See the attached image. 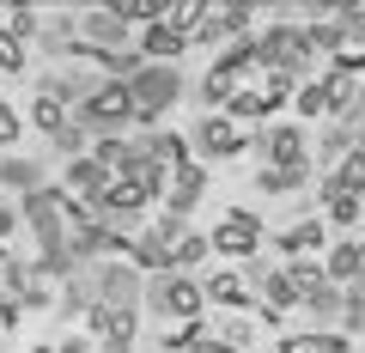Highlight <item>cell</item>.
Here are the masks:
<instances>
[{"instance_id": "obj_1", "label": "cell", "mask_w": 365, "mask_h": 353, "mask_svg": "<svg viewBox=\"0 0 365 353\" xmlns=\"http://www.w3.org/2000/svg\"><path fill=\"white\" fill-rule=\"evenodd\" d=\"M256 55H262V73L311 79V61H317L311 25H274V31H262V37H256Z\"/></svg>"}, {"instance_id": "obj_2", "label": "cell", "mask_w": 365, "mask_h": 353, "mask_svg": "<svg viewBox=\"0 0 365 353\" xmlns=\"http://www.w3.org/2000/svg\"><path fill=\"white\" fill-rule=\"evenodd\" d=\"M73 122H79V128H91V134H104V140H110V134H116L122 122H140V116H134V92L122 86V79H104V86H98V92H91L86 104L73 110Z\"/></svg>"}, {"instance_id": "obj_3", "label": "cell", "mask_w": 365, "mask_h": 353, "mask_svg": "<svg viewBox=\"0 0 365 353\" xmlns=\"http://www.w3.org/2000/svg\"><path fill=\"white\" fill-rule=\"evenodd\" d=\"M128 92H134V116H140V122H158V116L182 98V73H177V67H165V61H146L140 73L128 79Z\"/></svg>"}, {"instance_id": "obj_4", "label": "cell", "mask_w": 365, "mask_h": 353, "mask_svg": "<svg viewBox=\"0 0 365 353\" xmlns=\"http://www.w3.org/2000/svg\"><path fill=\"white\" fill-rule=\"evenodd\" d=\"M146 305H153L158 317H170V323H189V317H201V305H207V287H201L195 275H153Z\"/></svg>"}, {"instance_id": "obj_5", "label": "cell", "mask_w": 365, "mask_h": 353, "mask_svg": "<svg viewBox=\"0 0 365 353\" xmlns=\"http://www.w3.org/2000/svg\"><path fill=\"white\" fill-rule=\"evenodd\" d=\"M244 146H250V128H244V122H232L225 110L195 122V153H201V158H237Z\"/></svg>"}, {"instance_id": "obj_6", "label": "cell", "mask_w": 365, "mask_h": 353, "mask_svg": "<svg viewBox=\"0 0 365 353\" xmlns=\"http://www.w3.org/2000/svg\"><path fill=\"white\" fill-rule=\"evenodd\" d=\"M91 280H98V305L134 311V299H140V268H134V262H98Z\"/></svg>"}, {"instance_id": "obj_7", "label": "cell", "mask_w": 365, "mask_h": 353, "mask_svg": "<svg viewBox=\"0 0 365 353\" xmlns=\"http://www.w3.org/2000/svg\"><path fill=\"white\" fill-rule=\"evenodd\" d=\"M79 37H86V49H91V55H116L122 43L134 37V31H128V19H122L116 6H98V13L79 19Z\"/></svg>"}, {"instance_id": "obj_8", "label": "cell", "mask_w": 365, "mask_h": 353, "mask_svg": "<svg viewBox=\"0 0 365 353\" xmlns=\"http://www.w3.org/2000/svg\"><path fill=\"white\" fill-rule=\"evenodd\" d=\"M256 244H262V225H256V213H244V208H232L213 225V250H220V256H256Z\"/></svg>"}, {"instance_id": "obj_9", "label": "cell", "mask_w": 365, "mask_h": 353, "mask_svg": "<svg viewBox=\"0 0 365 353\" xmlns=\"http://www.w3.org/2000/svg\"><path fill=\"white\" fill-rule=\"evenodd\" d=\"M244 275H250V287H256L262 299H268V317H280V311H292V305H304V292L292 287V275H287V268H262V262H250Z\"/></svg>"}, {"instance_id": "obj_10", "label": "cell", "mask_w": 365, "mask_h": 353, "mask_svg": "<svg viewBox=\"0 0 365 353\" xmlns=\"http://www.w3.org/2000/svg\"><path fill=\"white\" fill-rule=\"evenodd\" d=\"M262 153H268V170H304V165H311L304 128H268V134H262Z\"/></svg>"}, {"instance_id": "obj_11", "label": "cell", "mask_w": 365, "mask_h": 353, "mask_svg": "<svg viewBox=\"0 0 365 353\" xmlns=\"http://www.w3.org/2000/svg\"><path fill=\"white\" fill-rule=\"evenodd\" d=\"M244 92V73H232V67H220L213 61L207 67V79L195 86V98H201V116H220V110H232V98Z\"/></svg>"}, {"instance_id": "obj_12", "label": "cell", "mask_w": 365, "mask_h": 353, "mask_svg": "<svg viewBox=\"0 0 365 353\" xmlns=\"http://www.w3.org/2000/svg\"><path fill=\"white\" fill-rule=\"evenodd\" d=\"M201 189H207V165H201V158H189V165H182L177 177H170V189H165V208L177 213V220H189V208L201 201Z\"/></svg>"}, {"instance_id": "obj_13", "label": "cell", "mask_w": 365, "mask_h": 353, "mask_svg": "<svg viewBox=\"0 0 365 353\" xmlns=\"http://www.w3.org/2000/svg\"><path fill=\"white\" fill-rule=\"evenodd\" d=\"M91 335L104 341L110 353H128L134 347V311H110V305H98V311H91Z\"/></svg>"}, {"instance_id": "obj_14", "label": "cell", "mask_w": 365, "mask_h": 353, "mask_svg": "<svg viewBox=\"0 0 365 353\" xmlns=\"http://www.w3.org/2000/svg\"><path fill=\"white\" fill-rule=\"evenodd\" d=\"M110 189V170L98 165V158H73L67 165V195L73 201H86V208H98V195Z\"/></svg>"}, {"instance_id": "obj_15", "label": "cell", "mask_w": 365, "mask_h": 353, "mask_svg": "<svg viewBox=\"0 0 365 353\" xmlns=\"http://www.w3.org/2000/svg\"><path fill=\"white\" fill-rule=\"evenodd\" d=\"M323 268H329V280H335L341 292H347V287H359V280H365V244H359V237L335 244V250H329V262H323Z\"/></svg>"}, {"instance_id": "obj_16", "label": "cell", "mask_w": 365, "mask_h": 353, "mask_svg": "<svg viewBox=\"0 0 365 353\" xmlns=\"http://www.w3.org/2000/svg\"><path fill=\"white\" fill-rule=\"evenodd\" d=\"M182 49H189V37H182V31H170V25H146V31H140V55H146V61L177 67Z\"/></svg>"}, {"instance_id": "obj_17", "label": "cell", "mask_w": 365, "mask_h": 353, "mask_svg": "<svg viewBox=\"0 0 365 353\" xmlns=\"http://www.w3.org/2000/svg\"><path fill=\"white\" fill-rule=\"evenodd\" d=\"M323 195H365V153H359V146L323 177Z\"/></svg>"}, {"instance_id": "obj_18", "label": "cell", "mask_w": 365, "mask_h": 353, "mask_svg": "<svg viewBox=\"0 0 365 353\" xmlns=\"http://www.w3.org/2000/svg\"><path fill=\"white\" fill-rule=\"evenodd\" d=\"M250 275L237 268V275H207V305H225V311H237V305H250Z\"/></svg>"}, {"instance_id": "obj_19", "label": "cell", "mask_w": 365, "mask_h": 353, "mask_svg": "<svg viewBox=\"0 0 365 353\" xmlns=\"http://www.w3.org/2000/svg\"><path fill=\"white\" fill-rule=\"evenodd\" d=\"M304 311H311L317 323H341V311H347V292H341L335 280H317V287L304 292Z\"/></svg>"}, {"instance_id": "obj_20", "label": "cell", "mask_w": 365, "mask_h": 353, "mask_svg": "<svg viewBox=\"0 0 365 353\" xmlns=\"http://www.w3.org/2000/svg\"><path fill=\"white\" fill-rule=\"evenodd\" d=\"M280 353H347V335H335V329H304V335L280 341Z\"/></svg>"}, {"instance_id": "obj_21", "label": "cell", "mask_w": 365, "mask_h": 353, "mask_svg": "<svg viewBox=\"0 0 365 353\" xmlns=\"http://www.w3.org/2000/svg\"><path fill=\"white\" fill-rule=\"evenodd\" d=\"M335 31H341V55L365 49V6H335Z\"/></svg>"}, {"instance_id": "obj_22", "label": "cell", "mask_w": 365, "mask_h": 353, "mask_svg": "<svg viewBox=\"0 0 365 353\" xmlns=\"http://www.w3.org/2000/svg\"><path fill=\"white\" fill-rule=\"evenodd\" d=\"M207 244H213V237H201V232H182V244L170 250V275H189V268H201V262H207Z\"/></svg>"}, {"instance_id": "obj_23", "label": "cell", "mask_w": 365, "mask_h": 353, "mask_svg": "<svg viewBox=\"0 0 365 353\" xmlns=\"http://www.w3.org/2000/svg\"><path fill=\"white\" fill-rule=\"evenodd\" d=\"M280 244H287V256H311V250L323 244V225L317 220H292L287 232H280Z\"/></svg>"}, {"instance_id": "obj_24", "label": "cell", "mask_w": 365, "mask_h": 353, "mask_svg": "<svg viewBox=\"0 0 365 353\" xmlns=\"http://www.w3.org/2000/svg\"><path fill=\"white\" fill-rule=\"evenodd\" d=\"M37 177H43V170L37 165H31V158H6V165H0V183H6V189H19V195H37Z\"/></svg>"}, {"instance_id": "obj_25", "label": "cell", "mask_w": 365, "mask_h": 353, "mask_svg": "<svg viewBox=\"0 0 365 353\" xmlns=\"http://www.w3.org/2000/svg\"><path fill=\"white\" fill-rule=\"evenodd\" d=\"M292 104H299V116H317V110H335V92H329V79H304Z\"/></svg>"}, {"instance_id": "obj_26", "label": "cell", "mask_w": 365, "mask_h": 353, "mask_svg": "<svg viewBox=\"0 0 365 353\" xmlns=\"http://www.w3.org/2000/svg\"><path fill=\"white\" fill-rule=\"evenodd\" d=\"M31 116H37V128H43V134H49V140H55V134H61L67 122H73V110H67V104H55V98L43 92V98H37V110H31Z\"/></svg>"}, {"instance_id": "obj_27", "label": "cell", "mask_w": 365, "mask_h": 353, "mask_svg": "<svg viewBox=\"0 0 365 353\" xmlns=\"http://www.w3.org/2000/svg\"><path fill=\"white\" fill-rule=\"evenodd\" d=\"M195 341H201V323H195V317H189V323H170L165 335H158V347H177V353H189V347H195Z\"/></svg>"}, {"instance_id": "obj_28", "label": "cell", "mask_w": 365, "mask_h": 353, "mask_svg": "<svg viewBox=\"0 0 365 353\" xmlns=\"http://www.w3.org/2000/svg\"><path fill=\"white\" fill-rule=\"evenodd\" d=\"M329 201V225H359V195H323Z\"/></svg>"}, {"instance_id": "obj_29", "label": "cell", "mask_w": 365, "mask_h": 353, "mask_svg": "<svg viewBox=\"0 0 365 353\" xmlns=\"http://www.w3.org/2000/svg\"><path fill=\"white\" fill-rule=\"evenodd\" d=\"M347 153H353V134H347V128H329V134H323V158H329V170H335Z\"/></svg>"}, {"instance_id": "obj_30", "label": "cell", "mask_w": 365, "mask_h": 353, "mask_svg": "<svg viewBox=\"0 0 365 353\" xmlns=\"http://www.w3.org/2000/svg\"><path fill=\"white\" fill-rule=\"evenodd\" d=\"M262 189H268V195H287V189H304V170H262Z\"/></svg>"}, {"instance_id": "obj_31", "label": "cell", "mask_w": 365, "mask_h": 353, "mask_svg": "<svg viewBox=\"0 0 365 353\" xmlns=\"http://www.w3.org/2000/svg\"><path fill=\"white\" fill-rule=\"evenodd\" d=\"M341 323L365 335V280H359V287H347V311H341Z\"/></svg>"}, {"instance_id": "obj_32", "label": "cell", "mask_w": 365, "mask_h": 353, "mask_svg": "<svg viewBox=\"0 0 365 353\" xmlns=\"http://www.w3.org/2000/svg\"><path fill=\"white\" fill-rule=\"evenodd\" d=\"M0 67H6V73H19V67H25V43H19L13 31H0Z\"/></svg>"}, {"instance_id": "obj_33", "label": "cell", "mask_w": 365, "mask_h": 353, "mask_svg": "<svg viewBox=\"0 0 365 353\" xmlns=\"http://www.w3.org/2000/svg\"><path fill=\"white\" fill-rule=\"evenodd\" d=\"M116 13L128 19V25H158V6H153V0H122Z\"/></svg>"}, {"instance_id": "obj_34", "label": "cell", "mask_w": 365, "mask_h": 353, "mask_svg": "<svg viewBox=\"0 0 365 353\" xmlns=\"http://www.w3.org/2000/svg\"><path fill=\"white\" fill-rule=\"evenodd\" d=\"M55 146H61V153H73V158H79V146H86V128H79V122H67V128L55 134Z\"/></svg>"}, {"instance_id": "obj_35", "label": "cell", "mask_w": 365, "mask_h": 353, "mask_svg": "<svg viewBox=\"0 0 365 353\" xmlns=\"http://www.w3.org/2000/svg\"><path fill=\"white\" fill-rule=\"evenodd\" d=\"M13 134H19V116H13L6 104H0V140H13Z\"/></svg>"}, {"instance_id": "obj_36", "label": "cell", "mask_w": 365, "mask_h": 353, "mask_svg": "<svg viewBox=\"0 0 365 353\" xmlns=\"http://www.w3.org/2000/svg\"><path fill=\"white\" fill-rule=\"evenodd\" d=\"M189 353H237V347H225V341H195Z\"/></svg>"}, {"instance_id": "obj_37", "label": "cell", "mask_w": 365, "mask_h": 353, "mask_svg": "<svg viewBox=\"0 0 365 353\" xmlns=\"http://www.w3.org/2000/svg\"><path fill=\"white\" fill-rule=\"evenodd\" d=\"M13 225H19V220H13V208H0V237L13 232Z\"/></svg>"}, {"instance_id": "obj_38", "label": "cell", "mask_w": 365, "mask_h": 353, "mask_svg": "<svg viewBox=\"0 0 365 353\" xmlns=\"http://www.w3.org/2000/svg\"><path fill=\"white\" fill-rule=\"evenodd\" d=\"M359 244H365V237H359Z\"/></svg>"}]
</instances>
